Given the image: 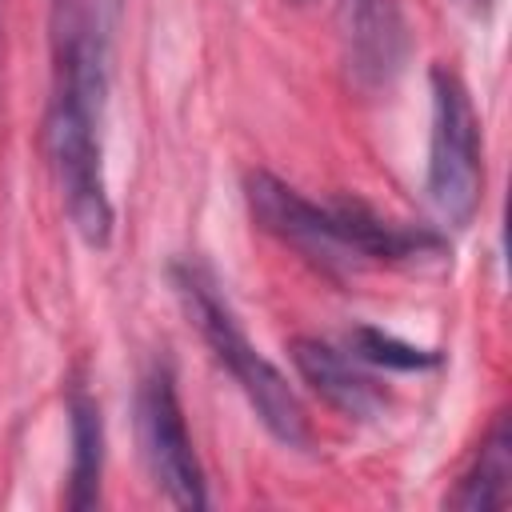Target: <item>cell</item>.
Listing matches in <instances>:
<instances>
[{
	"mask_svg": "<svg viewBox=\"0 0 512 512\" xmlns=\"http://www.w3.org/2000/svg\"><path fill=\"white\" fill-rule=\"evenodd\" d=\"M244 196L252 220L264 232H272L332 276H352L368 264H408L444 248L432 228L384 220L360 200L316 204L272 172H252L244 180Z\"/></svg>",
	"mask_w": 512,
	"mask_h": 512,
	"instance_id": "obj_1",
	"label": "cell"
},
{
	"mask_svg": "<svg viewBox=\"0 0 512 512\" xmlns=\"http://www.w3.org/2000/svg\"><path fill=\"white\" fill-rule=\"evenodd\" d=\"M172 284L184 300V312L192 316L204 344L212 348L216 364L248 396V404H252L256 420L268 428V436L288 444V448H308L312 428H308L300 396L292 392L284 372L268 356H260V348L248 340V332L240 328V320H236L228 296L220 292L216 276L200 260H180V264H172Z\"/></svg>",
	"mask_w": 512,
	"mask_h": 512,
	"instance_id": "obj_2",
	"label": "cell"
},
{
	"mask_svg": "<svg viewBox=\"0 0 512 512\" xmlns=\"http://www.w3.org/2000/svg\"><path fill=\"white\" fill-rule=\"evenodd\" d=\"M100 112L104 100L80 92L72 84H56L48 120H44V148L48 164L64 200V212L84 244L108 248L112 240V200L104 180V152H100Z\"/></svg>",
	"mask_w": 512,
	"mask_h": 512,
	"instance_id": "obj_3",
	"label": "cell"
},
{
	"mask_svg": "<svg viewBox=\"0 0 512 512\" xmlns=\"http://www.w3.org/2000/svg\"><path fill=\"white\" fill-rule=\"evenodd\" d=\"M484 196V148L480 120L464 80L448 68H432V140H428V200L436 216L464 228Z\"/></svg>",
	"mask_w": 512,
	"mask_h": 512,
	"instance_id": "obj_4",
	"label": "cell"
},
{
	"mask_svg": "<svg viewBox=\"0 0 512 512\" xmlns=\"http://www.w3.org/2000/svg\"><path fill=\"white\" fill-rule=\"evenodd\" d=\"M136 432H140V448L148 460L152 480L164 488V496L176 508H204L208 504V488H204V472L184 424V408L176 396V380L168 364L148 368V376L140 380V396H136Z\"/></svg>",
	"mask_w": 512,
	"mask_h": 512,
	"instance_id": "obj_5",
	"label": "cell"
},
{
	"mask_svg": "<svg viewBox=\"0 0 512 512\" xmlns=\"http://www.w3.org/2000/svg\"><path fill=\"white\" fill-rule=\"evenodd\" d=\"M348 72L364 88L388 84L408 56V28L392 0H344Z\"/></svg>",
	"mask_w": 512,
	"mask_h": 512,
	"instance_id": "obj_6",
	"label": "cell"
},
{
	"mask_svg": "<svg viewBox=\"0 0 512 512\" xmlns=\"http://www.w3.org/2000/svg\"><path fill=\"white\" fill-rule=\"evenodd\" d=\"M292 364L344 416L372 420L388 404V392L376 384V376H368L360 368V356L348 352V348H336L328 340L300 336V340H292Z\"/></svg>",
	"mask_w": 512,
	"mask_h": 512,
	"instance_id": "obj_7",
	"label": "cell"
},
{
	"mask_svg": "<svg viewBox=\"0 0 512 512\" xmlns=\"http://www.w3.org/2000/svg\"><path fill=\"white\" fill-rule=\"evenodd\" d=\"M72 416V472H68V504L92 508L100 500V472H104V420L100 404L76 388L68 400Z\"/></svg>",
	"mask_w": 512,
	"mask_h": 512,
	"instance_id": "obj_8",
	"label": "cell"
},
{
	"mask_svg": "<svg viewBox=\"0 0 512 512\" xmlns=\"http://www.w3.org/2000/svg\"><path fill=\"white\" fill-rule=\"evenodd\" d=\"M508 484H512V436H508V420H496V428L480 444L476 464L460 476V484L448 496V504L452 508H468V512L504 508L508 504Z\"/></svg>",
	"mask_w": 512,
	"mask_h": 512,
	"instance_id": "obj_9",
	"label": "cell"
},
{
	"mask_svg": "<svg viewBox=\"0 0 512 512\" xmlns=\"http://www.w3.org/2000/svg\"><path fill=\"white\" fill-rule=\"evenodd\" d=\"M352 352L360 360H368V364H388V368H404V372L432 368L440 360L436 352L416 348V344H404V340H396V336H388L380 328H356L352 332Z\"/></svg>",
	"mask_w": 512,
	"mask_h": 512,
	"instance_id": "obj_10",
	"label": "cell"
},
{
	"mask_svg": "<svg viewBox=\"0 0 512 512\" xmlns=\"http://www.w3.org/2000/svg\"><path fill=\"white\" fill-rule=\"evenodd\" d=\"M464 4H468V8L476 12V16H488V12L496 8V0H464Z\"/></svg>",
	"mask_w": 512,
	"mask_h": 512,
	"instance_id": "obj_11",
	"label": "cell"
}]
</instances>
